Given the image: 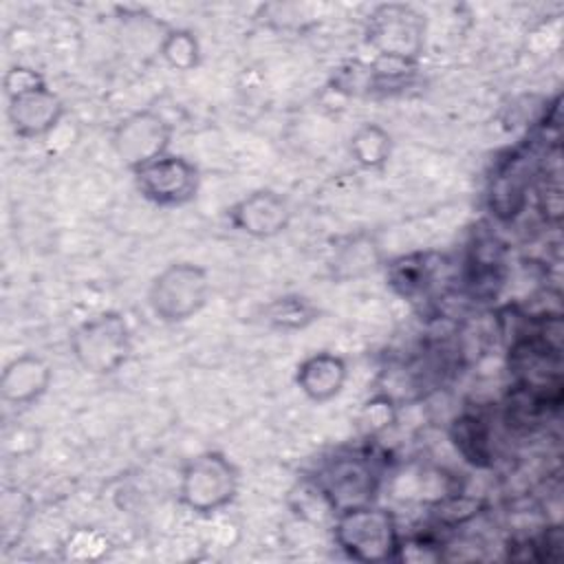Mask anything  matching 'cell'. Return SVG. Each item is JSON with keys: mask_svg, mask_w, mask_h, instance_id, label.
<instances>
[{"mask_svg": "<svg viewBox=\"0 0 564 564\" xmlns=\"http://www.w3.org/2000/svg\"><path fill=\"white\" fill-rule=\"evenodd\" d=\"M333 540L346 557L364 564L394 562L401 546L397 518L375 502L335 513Z\"/></svg>", "mask_w": 564, "mask_h": 564, "instance_id": "obj_1", "label": "cell"}, {"mask_svg": "<svg viewBox=\"0 0 564 564\" xmlns=\"http://www.w3.org/2000/svg\"><path fill=\"white\" fill-rule=\"evenodd\" d=\"M240 489L238 467L216 449L189 458L178 478V502L198 513L212 516L227 509Z\"/></svg>", "mask_w": 564, "mask_h": 564, "instance_id": "obj_2", "label": "cell"}, {"mask_svg": "<svg viewBox=\"0 0 564 564\" xmlns=\"http://www.w3.org/2000/svg\"><path fill=\"white\" fill-rule=\"evenodd\" d=\"M70 350L86 372L97 377L112 375L130 359V324L117 311L97 313L73 330Z\"/></svg>", "mask_w": 564, "mask_h": 564, "instance_id": "obj_3", "label": "cell"}, {"mask_svg": "<svg viewBox=\"0 0 564 564\" xmlns=\"http://www.w3.org/2000/svg\"><path fill=\"white\" fill-rule=\"evenodd\" d=\"M209 273L194 262L181 260L161 269L148 289V304L156 319L183 324L196 317L209 300Z\"/></svg>", "mask_w": 564, "mask_h": 564, "instance_id": "obj_4", "label": "cell"}, {"mask_svg": "<svg viewBox=\"0 0 564 564\" xmlns=\"http://www.w3.org/2000/svg\"><path fill=\"white\" fill-rule=\"evenodd\" d=\"M137 192L159 207H183L198 196L200 172L183 154L167 152L132 172Z\"/></svg>", "mask_w": 564, "mask_h": 564, "instance_id": "obj_5", "label": "cell"}, {"mask_svg": "<svg viewBox=\"0 0 564 564\" xmlns=\"http://www.w3.org/2000/svg\"><path fill=\"white\" fill-rule=\"evenodd\" d=\"M379 474L366 456H339L324 465L315 478V489L326 509L339 511L375 502Z\"/></svg>", "mask_w": 564, "mask_h": 564, "instance_id": "obj_6", "label": "cell"}, {"mask_svg": "<svg viewBox=\"0 0 564 564\" xmlns=\"http://www.w3.org/2000/svg\"><path fill=\"white\" fill-rule=\"evenodd\" d=\"M174 126L159 110L143 108L126 115L112 130V150L117 159L130 170L170 152Z\"/></svg>", "mask_w": 564, "mask_h": 564, "instance_id": "obj_7", "label": "cell"}, {"mask_svg": "<svg viewBox=\"0 0 564 564\" xmlns=\"http://www.w3.org/2000/svg\"><path fill=\"white\" fill-rule=\"evenodd\" d=\"M366 37L377 51V57L416 62L423 51L425 22L423 15L408 4H381L370 13Z\"/></svg>", "mask_w": 564, "mask_h": 564, "instance_id": "obj_8", "label": "cell"}, {"mask_svg": "<svg viewBox=\"0 0 564 564\" xmlns=\"http://www.w3.org/2000/svg\"><path fill=\"white\" fill-rule=\"evenodd\" d=\"M64 115L66 104L46 79L7 93V119L13 134L20 139H42L51 134Z\"/></svg>", "mask_w": 564, "mask_h": 564, "instance_id": "obj_9", "label": "cell"}, {"mask_svg": "<svg viewBox=\"0 0 564 564\" xmlns=\"http://www.w3.org/2000/svg\"><path fill=\"white\" fill-rule=\"evenodd\" d=\"M291 203L275 189H253L227 207L229 225L258 240H269L284 234L291 225Z\"/></svg>", "mask_w": 564, "mask_h": 564, "instance_id": "obj_10", "label": "cell"}, {"mask_svg": "<svg viewBox=\"0 0 564 564\" xmlns=\"http://www.w3.org/2000/svg\"><path fill=\"white\" fill-rule=\"evenodd\" d=\"M53 381V368L35 352L13 357L0 375V397L11 405H31L40 401Z\"/></svg>", "mask_w": 564, "mask_h": 564, "instance_id": "obj_11", "label": "cell"}, {"mask_svg": "<svg viewBox=\"0 0 564 564\" xmlns=\"http://www.w3.org/2000/svg\"><path fill=\"white\" fill-rule=\"evenodd\" d=\"M348 381V364L344 357L319 350L304 357L295 370V386L313 403H328Z\"/></svg>", "mask_w": 564, "mask_h": 564, "instance_id": "obj_12", "label": "cell"}, {"mask_svg": "<svg viewBox=\"0 0 564 564\" xmlns=\"http://www.w3.org/2000/svg\"><path fill=\"white\" fill-rule=\"evenodd\" d=\"M392 134L379 126V123H364L359 126L350 141H348V154L361 170H383L392 156Z\"/></svg>", "mask_w": 564, "mask_h": 564, "instance_id": "obj_13", "label": "cell"}, {"mask_svg": "<svg viewBox=\"0 0 564 564\" xmlns=\"http://www.w3.org/2000/svg\"><path fill=\"white\" fill-rule=\"evenodd\" d=\"M317 306L297 293L280 295L262 308V319L275 330H302L317 319Z\"/></svg>", "mask_w": 564, "mask_h": 564, "instance_id": "obj_14", "label": "cell"}, {"mask_svg": "<svg viewBox=\"0 0 564 564\" xmlns=\"http://www.w3.org/2000/svg\"><path fill=\"white\" fill-rule=\"evenodd\" d=\"M159 55L174 70H194L200 64V44L189 29H170L165 31Z\"/></svg>", "mask_w": 564, "mask_h": 564, "instance_id": "obj_15", "label": "cell"}, {"mask_svg": "<svg viewBox=\"0 0 564 564\" xmlns=\"http://www.w3.org/2000/svg\"><path fill=\"white\" fill-rule=\"evenodd\" d=\"M430 278H432V271L425 256H403L390 264V273H388V282L401 295H414L423 291Z\"/></svg>", "mask_w": 564, "mask_h": 564, "instance_id": "obj_16", "label": "cell"}, {"mask_svg": "<svg viewBox=\"0 0 564 564\" xmlns=\"http://www.w3.org/2000/svg\"><path fill=\"white\" fill-rule=\"evenodd\" d=\"M454 443H456V449L474 465H480L485 458H489L487 434L482 430V423L474 416H463L460 421H456Z\"/></svg>", "mask_w": 564, "mask_h": 564, "instance_id": "obj_17", "label": "cell"}, {"mask_svg": "<svg viewBox=\"0 0 564 564\" xmlns=\"http://www.w3.org/2000/svg\"><path fill=\"white\" fill-rule=\"evenodd\" d=\"M394 416H397L394 401L388 394H375L359 410V427L366 430L368 434H377L390 427L394 423Z\"/></svg>", "mask_w": 564, "mask_h": 564, "instance_id": "obj_18", "label": "cell"}, {"mask_svg": "<svg viewBox=\"0 0 564 564\" xmlns=\"http://www.w3.org/2000/svg\"><path fill=\"white\" fill-rule=\"evenodd\" d=\"M108 549L106 535L93 531V529H79L75 531L66 542V553L73 560H97Z\"/></svg>", "mask_w": 564, "mask_h": 564, "instance_id": "obj_19", "label": "cell"}, {"mask_svg": "<svg viewBox=\"0 0 564 564\" xmlns=\"http://www.w3.org/2000/svg\"><path fill=\"white\" fill-rule=\"evenodd\" d=\"M540 203L542 212L549 220H560L562 216V181H560V170H546L544 174V185L540 187Z\"/></svg>", "mask_w": 564, "mask_h": 564, "instance_id": "obj_20", "label": "cell"}]
</instances>
